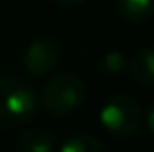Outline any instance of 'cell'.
I'll use <instances>...</instances> for the list:
<instances>
[{
    "mask_svg": "<svg viewBox=\"0 0 154 152\" xmlns=\"http://www.w3.org/2000/svg\"><path fill=\"white\" fill-rule=\"evenodd\" d=\"M39 98L33 84L18 74L0 76V129H18L35 117Z\"/></svg>",
    "mask_w": 154,
    "mask_h": 152,
    "instance_id": "6da1fadb",
    "label": "cell"
},
{
    "mask_svg": "<svg viewBox=\"0 0 154 152\" xmlns=\"http://www.w3.org/2000/svg\"><path fill=\"white\" fill-rule=\"evenodd\" d=\"M86 82L76 72H59L45 84L41 94V105L53 117L76 111L86 99Z\"/></svg>",
    "mask_w": 154,
    "mask_h": 152,
    "instance_id": "7a4b0ae2",
    "label": "cell"
},
{
    "mask_svg": "<svg viewBox=\"0 0 154 152\" xmlns=\"http://www.w3.org/2000/svg\"><path fill=\"white\" fill-rule=\"evenodd\" d=\"M100 123L111 137L129 138L143 125V109L133 96L113 94L100 109Z\"/></svg>",
    "mask_w": 154,
    "mask_h": 152,
    "instance_id": "3957f363",
    "label": "cell"
},
{
    "mask_svg": "<svg viewBox=\"0 0 154 152\" xmlns=\"http://www.w3.org/2000/svg\"><path fill=\"white\" fill-rule=\"evenodd\" d=\"M63 57L60 41L51 35H41L33 39L23 53V68L31 76H45L59 66Z\"/></svg>",
    "mask_w": 154,
    "mask_h": 152,
    "instance_id": "277c9868",
    "label": "cell"
},
{
    "mask_svg": "<svg viewBox=\"0 0 154 152\" xmlns=\"http://www.w3.org/2000/svg\"><path fill=\"white\" fill-rule=\"evenodd\" d=\"M16 152H53L55 133L43 127L23 129L16 138Z\"/></svg>",
    "mask_w": 154,
    "mask_h": 152,
    "instance_id": "5b68a950",
    "label": "cell"
},
{
    "mask_svg": "<svg viewBox=\"0 0 154 152\" xmlns=\"http://www.w3.org/2000/svg\"><path fill=\"white\" fill-rule=\"evenodd\" d=\"M129 74L140 86H154V47H143L129 61Z\"/></svg>",
    "mask_w": 154,
    "mask_h": 152,
    "instance_id": "8992f818",
    "label": "cell"
},
{
    "mask_svg": "<svg viewBox=\"0 0 154 152\" xmlns=\"http://www.w3.org/2000/svg\"><path fill=\"white\" fill-rule=\"evenodd\" d=\"M121 18L131 23H143L154 16V0H115Z\"/></svg>",
    "mask_w": 154,
    "mask_h": 152,
    "instance_id": "52a82bcc",
    "label": "cell"
},
{
    "mask_svg": "<svg viewBox=\"0 0 154 152\" xmlns=\"http://www.w3.org/2000/svg\"><path fill=\"white\" fill-rule=\"evenodd\" d=\"M59 152H107V146L90 135H72L60 144Z\"/></svg>",
    "mask_w": 154,
    "mask_h": 152,
    "instance_id": "ba28073f",
    "label": "cell"
},
{
    "mask_svg": "<svg viewBox=\"0 0 154 152\" xmlns=\"http://www.w3.org/2000/svg\"><path fill=\"white\" fill-rule=\"evenodd\" d=\"M127 68H129V62L121 51H109L98 62L100 74L105 76V78H117V76H121Z\"/></svg>",
    "mask_w": 154,
    "mask_h": 152,
    "instance_id": "9c48e42d",
    "label": "cell"
},
{
    "mask_svg": "<svg viewBox=\"0 0 154 152\" xmlns=\"http://www.w3.org/2000/svg\"><path fill=\"white\" fill-rule=\"evenodd\" d=\"M57 8H63V10H72V8H78L84 0H51Z\"/></svg>",
    "mask_w": 154,
    "mask_h": 152,
    "instance_id": "30bf717a",
    "label": "cell"
},
{
    "mask_svg": "<svg viewBox=\"0 0 154 152\" xmlns=\"http://www.w3.org/2000/svg\"><path fill=\"white\" fill-rule=\"evenodd\" d=\"M146 127H148V131L154 135V102L148 105V111H146Z\"/></svg>",
    "mask_w": 154,
    "mask_h": 152,
    "instance_id": "8fae6325",
    "label": "cell"
},
{
    "mask_svg": "<svg viewBox=\"0 0 154 152\" xmlns=\"http://www.w3.org/2000/svg\"><path fill=\"white\" fill-rule=\"evenodd\" d=\"M0 152H2V150H0Z\"/></svg>",
    "mask_w": 154,
    "mask_h": 152,
    "instance_id": "7c38bea8",
    "label": "cell"
}]
</instances>
